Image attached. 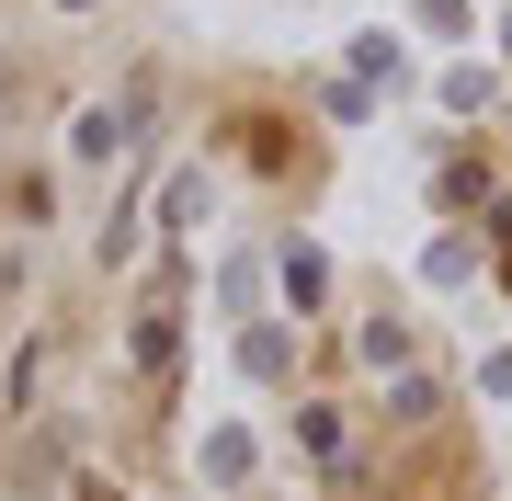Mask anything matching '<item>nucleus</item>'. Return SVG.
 Returning <instances> with one entry per match:
<instances>
[{
  "label": "nucleus",
  "mask_w": 512,
  "mask_h": 501,
  "mask_svg": "<svg viewBox=\"0 0 512 501\" xmlns=\"http://www.w3.org/2000/svg\"><path fill=\"white\" fill-rule=\"evenodd\" d=\"M501 285H512V262H501Z\"/></svg>",
  "instance_id": "1"
}]
</instances>
